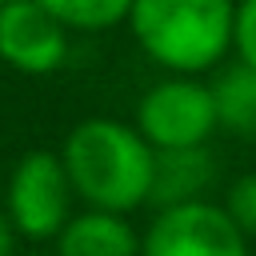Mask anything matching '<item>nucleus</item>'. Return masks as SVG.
Listing matches in <instances>:
<instances>
[{
    "instance_id": "obj_4",
    "label": "nucleus",
    "mask_w": 256,
    "mask_h": 256,
    "mask_svg": "<svg viewBox=\"0 0 256 256\" xmlns=\"http://www.w3.org/2000/svg\"><path fill=\"white\" fill-rule=\"evenodd\" d=\"M132 124L144 132V140L152 148H196V144H208L212 132L220 128L212 80L184 76V72H164L136 100Z\"/></svg>"
},
{
    "instance_id": "obj_8",
    "label": "nucleus",
    "mask_w": 256,
    "mask_h": 256,
    "mask_svg": "<svg viewBox=\"0 0 256 256\" xmlns=\"http://www.w3.org/2000/svg\"><path fill=\"white\" fill-rule=\"evenodd\" d=\"M216 180V160L208 144L196 148H156L152 164V200L156 208L184 204V200H204Z\"/></svg>"
},
{
    "instance_id": "obj_11",
    "label": "nucleus",
    "mask_w": 256,
    "mask_h": 256,
    "mask_svg": "<svg viewBox=\"0 0 256 256\" xmlns=\"http://www.w3.org/2000/svg\"><path fill=\"white\" fill-rule=\"evenodd\" d=\"M224 212L240 224V232L252 240L256 236V172H244L228 184L224 192Z\"/></svg>"
},
{
    "instance_id": "obj_1",
    "label": "nucleus",
    "mask_w": 256,
    "mask_h": 256,
    "mask_svg": "<svg viewBox=\"0 0 256 256\" xmlns=\"http://www.w3.org/2000/svg\"><path fill=\"white\" fill-rule=\"evenodd\" d=\"M60 156L80 204L88 208L136 212L140 204L152 200L156 148L144 140V132L132 120L88 116L68 128Z\"/></svg>"
},
{
    "instance_id": "obj_14",
    "label": "nucleus",
    "mask_w": 256,
    "mask_h": 256,
    "mask_svg": "<svg viewBox=\"0 0 256 256\" xmlns=\"http://www.w3.org/2000/svg\"><path fill=\"white\" fill-rule=\"evenodd\" d=\"M24 256H56V252H24Z\"/></svg>"
},
{
    "instance_id": "obj_6",
    "label": "nucleus",
    "mask_w": 256,
    "mask_h": 256,
    "mask_svg": "<svg viewBox=\"0 0 256 256\" xmlns=\"http://www.w3.org/2000/svg\"><path fill=\"white\" fill-rule=\"evenodd\" d=\"M72 28H64L40 0L0 4V64L20 76H52L68 64Z\"/></svg>"
},
{
    "instance_id": "obj_9",
    "label": "nucleus",
    "mask_w": 256,
    "mask_h": 256,
    "mask_svg": "<svg viewBox=\"0 0 256 256\" xmlns=\"http://www.w3.org/2000/svg\"><path fill=\"white\" fill-rule=\"evenodd\" d=\"M212 96H216L220 128L256 140V68L232 60L228 68L216 72V80H212Z\"/></svg>"
},
{
    "instance_id": "obj_2",
    "label": "nucleus",
    "mask_w": 256,
    "mask_h": 256,
    "mask_svg": "<svg viewBox=\"0 0 256 256\" xmlns=\"http://www.w3.org/2000/svg\"><path fill=\"white\" fill-rule=\"evenodd\" d=\"M124 24L156 68L208 76L232 56L236 0H132Z\"/></svg>"
},
{
    "instance_id": "obj_3",
    "label": "nucleus",
    "mask_w": 256,
    "mask_h": 256,
    "mask_svg": "<svg viewBox=\"0 0 256 256\" xmlns=\"http://www.w3.org/2000/svg\"><path fill=\"white\" fill-rule=\"evenodd\" d=\"M4 212L24 240H56L60 228L72 220L80 196L72 188V176L64 168V156L52 148H32L24 152L4 184Z\"/></svg>"
},
{
    "instance_id": "obj_13",
    "label": "nucleus",
    "mask_w": 256,
    "mask_h": 256,
    "mask_svg": "<svg viewBox=\"0 0 256 256\" xmlns=\"http://www.w3.org/2000/svg\"><path fill=\"white\" fill-rule=\"evenodd\" d=\"M0 256H16V228L4 212V204H0Z\"/></svg>"
},
{
    "instance_id": "obj_7",
    "label": "nucleus",
    "mask_w": 256,
    "mask_h": 256,
    "mask_svg": "<svg viewBox=\"0 0 256 256\" xmlns=\"http://www.w3.org/2000/svg\"><path fill=\"white\" fill-rule=\"evenodd\" d=\"M140 232L128 212L112 208H76L72 220L52 240L56 256H140Z\"/></svg>"
},
{
    "instance_id": "obj_10",
    "label": "nucleus",
    "mask_w": 256,
    "mask_h": 256,
    "mask_svg": "<svg viewBox=\"0 0 256 256\" xmlns=\"http://www.w3.org/2000/svg\"><path fill=\"white\" fill-rule=\"evenodd\" d=\"M72 32H112L128 20L132 0H40Z\"/></svg>"
},
{
    "instance_id": "obj_15",
    "label": "nucleus",
    "mask_w": 256,
    "mask_h": 256,
    "mask_svg": "<svg viewBox=\"0 0 256 256\" xmlns=\"http://www.w3.org/2000/svg\"><path fill=\"white\" fill-rule=\"evenodd\" d=\"M0 4H8V0H0Z\"/></svg>"
},
{
    "instance_id": "obj_12",
    "label": "nucleus",
    "mask_w": 256,
    "mask_h": 256,
    "mask_svg": "<svg viewBox=\"0 0 256 256\" xmlns=\"http://www.w3.org/2000/svg\"><path fill=\"white\" fill-rule=\"evenodd\" d=\"M232 56L248 68H256V0H236V24H232Z\"/></svg>"
},
{
    "instance_id": "obj_5",
    "label": "nucleus",
    "mask_w": 256,
    "mask_h": 256,
    "mask_svg": "<svg viewBox=\"0 0 256 256\" xmlns=\"http://www.w3.org/2000/svg\"><path fill=\"white\" fill-rule=\"evenodd\" d=\"M140 256H248V236L224 212V204L184 200L156 208L144 228Z\"/></svg>"
}]
</instances>
